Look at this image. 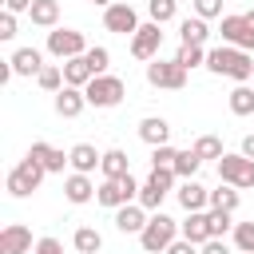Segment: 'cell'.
Returning a JSON list of instances; mask_svg holds the SVG:
<instances>
[{"label":"cell","instance_id":"6da1fadb","mask_svg":"<svg viewBox=\"0 0 254 254\" xmlns=\"http://www.w3.org/2000/svg\"><path fill=\"white\" fill-rule=\"evenodd\" d=\"M206 67L210 71H218V75H230V79H250L254 75V60H250V52H242V48H214V52H206Z\"/></svg>","mask_w":254,"mask_h":254},{"label":"cell","instance_id":"7a4b0ae2","mask_svg":"<svg viewBox=\"0 0 254 254\" xmlns=\"http://www.w3.org/2000/svg\"><path fill=\"white\" fill-rule=\"evenodd\" d=\"M44 171H48V167H44L40 159H32V155H28L20 167H12V175H8V194H16V198H28V194L40 187Z\"/></svg>","mask_w":254,"mask_h":254},{"label":"cell","instance_id":"3957f363","mask_svg":"<svg viewBox=\"0 0 254 254\" xmlns=\"http://www.w3.org/2000/svg\"><path fill=\"white\" fill-rule=\"evenodd\" d=\"M175 218H167V214H155V218H147V226H143V234H139V242H143V250L147 254H163L171 242H175Z\"/></svg>","mask_w":254,"mask_h":254},{"label":"cell","instance_id":"277c9868","mask_svg":"<svg viewBox=\"0 0 254 254\" xmlns=\"http://www.w3.org/2000/svg\"><path fill=\"white\" fill-rule=\"evenodd\" d=\"M123 79L119 75H95L87 87H83V95H87V103L91 107H115L119 99H123Z\"/></svg>","mask_w":254,"mask_h":254},{"label":"cell","instance_id":"5b68a950","mask_svg":"<svg viewBox=\"0 0 254 254\" xmlns=\"http://www.w3.org/2000/svg\"><path fill=\"white\" fill-rule=\"evenodd\" d=\"M95 198L103 202V206H127L131 198H139V187H135V179L131 175H119V179H103V187L95 190Z\"/></svg>","mask_w":254,"mask_h":254},{"label":"cell","instance_id":"8992f818","mask_svg":"<svg viewBox=\"0 0 254 254\" xmlns=\"http://www.w3.org/2000/svg\"><path fill=\"white\" fill-rule=\"evenodd\" d=\"M218 179L230 187H254V159L246 155H222L218 159Z\"/></svg>","mask_w":254,"mask_h":254},{"label":"cell","instance_id":"52a82bcc","mask_svg":"<svg viewBox=\"0 0 254 254\" xmlns=\"http://www.w3.org/2000/svg\"><path fill=\"white\" fill-rule=\"evenodd\" d=\"M147 79H151L155 87L179 91V87L187 83V67H183L179 60H151V64H147Z\"/></svg>","mask_w":254,"mask_h":254},{"label":"cell","instance_id":"ba28073f","mask_svg":"<svg viewBox=\"0 0 254 254\" xmlns=\"http://www.w3.org/2000/svg\"><path fill=\"white\" fill-rule=\"evenodd\" d=\"M159 44H163L159 24H155V20H151V24H139V32L131 36V56H135V60H155Z\"/></svg>","mask_w":254,"mask_h":254},{"label":"cell","instance_id":"9c48e42d","mask_svg":"<svg viewBox=\"0 0 254 254\" xmlns=\"http://www.w3.org/2000/svg\"><path fill=\"white\" fill-rule=\"evenodd\" d=\"M48 52L60 56V60H71V56H83V36L71 32V28H56L48 32Z\"/></svg>","mask_w":254,"mask_h":254},{"label":"cell","instance_id":"30bf717a","mask_svg":"<svg viewBox=\"0 0 254 254\" xmlns=\"http://www.w3.org/2000/svg\"><path fill=\"white\" fill-rule=\"evenodd\" d=\"M222 40L242 48V52H250L254 48V24L246 16H222Z\"/></svg>","mask_w":254,"mask_h":254},{"label":"cell","instance_id":"8fae6325","mask_svg":"<svg viewBox=\"0 0 254 254\" xmlns=\"http://www.w3.org/2000/svg\"><path fill=\"white\" fill-rule=\"evenodd\" d=\"M103 24H107V32H119V36H135L139 32V20H135V8L131 4H107Z\"/></svg>","mask_w":254,"mask_h":254},{"label":"cell","instance_id":"7c38bea8","mask_svg":"<svg viewBox=\"0 0 254 254\" xmlns=\"http://www.w3.org/2000/svg\"><path fill=\"white\" fill-rule=\"evenodd\" d=\"M32 250V230L20 222H8L0 230V254H28Z\"/></svg>","mask_w":254,"mask_h":254},{"label":"cell","instance_id":"4fadbf2b","mask_svg":"<svg viewBox=\"0 0 254 254\" xmlns=\"http://www.w3.org/2000/svg\"><path fill=\"white\" fill-rule=\"evenodd\" d=\"M91 79H95V71H91V64H87V56L64 60V83H67V87H87Z\"/></svg>","mask_w":254,"mask_h":254},{"label":"cell","instance_id":"5bb4252c","mask_svg":"<svg viewBox=\"0 0 254 254\" xmlns=\"http://www.w3.org/2000/svg\"><path fill=\"white\" fill-rule=\"evenodd\" d=\"M83 103H87L83 87H60V91H56V111H60L64 119H75V115L83 111Z\"/></svg>","mask_w":254,"mask_h":254},{"label":"cell","instance_id":"9a60e30c","mask_svg":"<svg viewBox=\"0 0 254 254\" xmlns=\"http://www.w3.org/2000/svg\"><path fill=\"white\" fill-rule=\"evenodd\" d=\"M115 226L123 230V234H143V226H147V214H143V206H119L115 210Z\"/></svg>","mask_w":254,"mask_h":254},{"label":"cell","instance_id":"2e32d148","mask_svg":"<svg viewBox=\"0 0 254 254\" xmlns=\"http://www.w3.org/2000/svg\"><path fill=\"white\" fill-rule=\"evenodd\" d=\"M179 202H183V210H202V206L210 202V190L198 187L194 179H187V183L179 187Z\"/></svg>","mask_w":254,"mask_h":254},{"label":"cell","instance_id":"e0dca14e","mask_svg":"<svg viewBox=\"0 0 254 254\" xmlns=\"http://www.w3.org/2000/svg\"><path fill=\"white\" fill-rule=\"evenodd\" d=\"M183 238H190L194 246H202V242L210 238V222H206V214H202V210H187V222H183Z\"/></svg>","mask_w":254,"mask_h":254},{"label":"cell","instance_id":"ac0fdd59","mask_svg":"<svg viewBox=\"0 0 254 254\" xmlns=\"http://www.w3.org/2000/svg\"><path fill=\"white\" fill-rule=\"evenodd\" d=\"M167 135H171V127H167V119H159V115H151V119H143V123H139V139H143V143H151V147H163V143H167Z\"/></svg>","mask_w":254,"mask_h":254},{"label":"cell","instance_id":"d6986e66","mask_svg":"<svg viewBox=\"0 0 254 254\" xmlns=\"http://www.w3.org/2000/svg\"><path fill=\"white\" fill-rule=\"evenodd\" d=\"M32 159H40L48 171H64V163H71V155H64V151H56V147H48V143H32V151H28Z\"/></svg>","mask_w":254,"mask_h":254},{"label":"cell","instance_id":"ffe728a7","mask_svg":"<svg viewBox=\"0 0 254 254\" xmlns=\"http://www.w3.org/2000/svg\"><path fill=\"white\" fill-rule=\"evenodd\" d=\"M99 163H103V155H99L91 143H75V147H71V167H75V171L87 175V171H95Z\"/></svg>","mask_w":254,"mask_h":254},{"label":"cell","instance_id":"44dd1931","mask_svg":"<svg viewBox=\"0 0 254 254\" xmlns=\"http://www.w3.org/2000/svg\"><path fill=\"white\" fill-rule=\"evenodd\" d=\"M64 194H67V202H87V198L95 194V187H91V179H87L83 171H75V175L64 183Z\"/></svg>","mask_w":254,"mask_h":254},{"label":"cell","instance_id":"7402d4cb","mask_svg":"<svg viewBox=\"0 0 254 254\" xmlns=\"http://www.w3.org/2000/svg\"><path fill=\"white\" fill-rule=\"evenodd\" d=\"M12 67H16V75H40L44 60H40V52H36V48H20V52L12 56Z\"/></svg>","mask_w":254,"mask_h":254},{"label":"cell","instance_id":"603a6c76","mask_svg":"<svg viewBox=\"0 0 254 254\" xmlns=\"http://www.w3.org/2000/svg\"><path fill=\"white\" fill-rule=\"evenodd\" d=\"M32 24H40V28H52L56 20H60V0H32Z\"/></svg>","mask_w":254,"mask_h":254},{"label":"cell","instance_id":"cb8c5ba5","mask_svg":"<svg viewBox=\"0 0 254 254\" xmlns=\"http://www.w3.org/2000/svg\"><path fill=\"white\" fill-rule=\"evenodd\" d=\"M179 36H183V44H198V48H202L210 32H206V20H202V16H194V20L187 16V20L179 24Z\"/></svg>","mask_w":254,"mask_h":254},{"label":"cell","instance_id":"d4e9b609","mask_svg":"<svg viewBox=\"0 0 254 254\" xmlns=\"http://www.w3.org/2000/svg\"><path fill=\"white\" fill-rule=\"evenodd\" d=\"M99 171H103V179L131 175V167H127V155H123V151H107V155H103V163H99Z\"/></svg>","mask_w":254,"mask_h":254},{"label":"cell","instance_id":"484cf974","mask_svg":"<svg viewBox=\"0 0 254 254\" xmlns=\"http://www.w3.org/2000/svg\"><path fill=\"white\" fill-rule=\"evenodd\" d=\"M194 155L198 159H222L226 151H222V139L218 135H198L194 139Z\"/></svg>","mask_w":254,"mask_h":254},{"label":"cell","instance_id":"4316f807","mask_svg":"<svg viewBox=\"0 0 254 254\" xmlns=\"http://www.w3.org/2000/svg\"><path fill=\"white\" fill-rule=\"evenodd\" d=\"M198 163H202V159L194 155V147H190V151H179V155H175V175H179V179H194Z\"/></svg>","mask_w":254,"mask_h":254},{"label":"cell","instance_id":"83f0119b","mask_svg":"<svg viewBox=\"0 0 254 254\" xmlns=\"http://www.w3.org/2000/svg\"><path fill=\"white\" fill-rule=\"evenodd\" d=\"M163 198H167V190H163V187H155L151 179L139 187V206H143V210H159V202H163Z\"/></svg>","mask_w":254,"mask_h":254},{"label":"cell","instance_id":"f1b7e54d","mask_svg":"<svg viewBox=\"0 0 254 254\" xmlns=\"http://www.w3.org/2000/svg\"><path fill=\"white\" fill-rule=\"evenodd\" d=\"M210 206L214 210H234L238 206V187H218V190H210Z\"/></svg>","mask_w":254,"mask_h":254},{"label":"cell","instance_id":"f546056e","mask_svg":"<svg viewBox=\"0 0 254 254\" xmlns=\"http://www.w3.org/2000/svg\"><path fill=\"white\" fill-rule=\"evenodd\" d=\"M99 246H103L99 230H91V226H79V230H75V250H79V254H95Z\"/></svg>","mask_w":254,"mask_h":254},{"label":"cell","instance_id":"4dcf8cb0","mask_svg":"<svg viewBox=\"0 0 254 254\" xmlns=\"http://www.w3.org/2000/svg\"><path fill=\"white\" fill-rule=\"evenodd\" d=\"M230 111L234 115H250L254 111V87H234L230 91Z\"/></svg>","mask_w":254,"mask_h":254},{"label":"cell","instance_id":"1f68e13d","mask_svg":"<svg viewBox=\"0 0 254 254\" xmlns=\"http://www.w3.org/2000/svg\"><path fill=\"white\" fill-rule=\"evenodd\" d=\"M175 60H179V64H183V67H187V71H190V67H198V64H206V52H202V48H198V44H183V48H179V56H175Z\"/></svg>","mask_w":254,"mask_h":254},{"label":"cell","instance_id":"d6a6232c","mask_svg":"<svg viewBox=\"0 0 254 254\" xmlns=\"http://www.w3.org/2000/svg\"><path fill=\"white\" fill-rule=\"evenodd\" d=\"M147 12L155 24H167V20H175V0H147Z\"/></svg>","mask_w":254,"mask_h":254},{"label":"cell","instance_id":"836d02e7","mask_svg":"<svg viewBox=\"0 0 254 254\" xmlns=\"http://www.w3.org/2000/svg\"><path fill=\"white\" fill-rule=\"evenodd\" d=\"M234 242L242 254H254V222H238L234 226Z\"/></svg>","mask_w":254,"mask_h":254},{"label":"cell","instance_id":"e575fe53","mask_svg":"<svg viewBox=\"0 0 254 254\" xmlns=\"http://www.w3.org/2000/svg\"><path fill=\"white\" fill-rule=\"evenodd\" d=\"M40 87L44 91H60V83H64V67H40Z\"/></svg>","mask_w":254,"mask_h":254},{"label":"cell","instance_id":"d590c367","mask_svg":"<svg viewBox=\"0 0 254 254\" xmlns=\"http://www.w3.org/2000/svg\"><path fill=\"white\" fill-rule=\"evenodd\" d=\"M206 222H210V238H218V234H226V230H230V210H214V206H210Z\"/></svg>","mask_w":254,"mask_h":254},{"label":"cell","instance_id":"8d00e7d4","mask_svg":"<svg viewBox=\"0 0 254 254\" xmlns=\"http://www.w3.org/2000/svg\"><path fill=\"white\" fill-rule=\"evenodd\" d=\"M83 56H87V64H91V71H95V75H103V71H107V60H111V56H107V48H87Z\"/></svg>","mask_w":254,"mask_h":254},{"label":"cell","instance_id":"74e56055","mask_svg":"<svg viewBox=\"0 0 254 254\" xmlns=\"http://www.w3.org/2000/svg\"><path fill=\"white\" fill-rule=\"evenodd\" d=\"M175 155H179V151L163 143V147H155V151H151V167H175Z\"/></svg>","mask_w":254,"mask_h":254},{"label":"cell","instance_id":"f35d334b","mask_svg":"<svg viewBox=\"0 0 254 254\" xmlns=\"http://www.w3.org/2000/svg\"><path fill=\"white\" fill-rule=\"evenodd\" d=\"M194 12H198L202 20H210V16L222 12V0H194Z\"/></svg>","mask_w":254,"mask_h":254},{"label":"cell","instance_id":"ab89813d","mask_svg":"<svg viewBox=\"0 0 254 254\" xmlns=\"http://www.w3.org/2000/svg\"><path fill=\"white\" fill-rule=\"evenodd\" d=\"M16 36V12H4L0 16V40H12Z\"/></svg>","mask_w":254,"mask_h":254},{"label":"cell","instance_id":"60d3db41","mask_svg":"<svg viewBox=\"0 0 254 254\" xmlns=\"http://www.w3.org/2000/svg\"><path fill=\"white\" fill-rule=\"evenodd\" d=\"M198 254H230V250H226V242H222V238H206Z\"/></svg>","mask_w":254,"mask_h":254},{"label":"cell","instance_id":"b9f144b4","mask_svg":"<svg viewBox=\"0 0 254 254\" xmlns=\"http://www.w3.org/2000/svg\"><path fill=\"white\" fill-rule=\"evenodd\" d=\"M36 254H64V246H60L56 238H40V242H36Z\"/></svg>","mask_w":254,"mask_h":254},{"label":"cell","instance_id":"7bdbcfd3","mask_svg":"<svg viewBox=\"0 0 254 254\" xmlns=\"http://www.w3.org/2000/svg\"><path fill=\"white\" fill-rule=\"evenodd\" d=\"M163 254H194V242H190V238H183V242H171Z\"/></svg>","mask_w":254,"mask_h":254},{"label":"cell","instance_id":"ee69618b","mask_svg":"<svg viewBox=\"0 0 254 254\" xmlns=\"http://www.w3.org/2000/svg\"><path fill=\"white\" fill-rule=\"evenodd\" d=\"M8 12H32V0H4Z\"/></svg>","mask_w":254,"mask_h":254},{"label":"cell","instance_id":"f6af8a7d","mask_svg":"<svg viewBox=\"0 0 254 254\" xmlns=\"http://www.w3.org/2000/svg\"><path fill=\"white\" fill-rule=\"evenodd\" d=\"M242 155H246V159H254V135H246V139H242Z\"/></svg>","mask_w":254,"mask_h":254},{"label":"cell","instance_id":"bcb514c9","mask_svg":"<svg viewBox=\"0 0 254 254\" xmlns=\"http://www.w3.org/2000/svg\"><path fill=\"white\" fill-rule=\"evenodd\" d=\"M91 4H103V8H107V4H115V0H91Z\"/></svg>","mask_w":254,"mask_h":254},{"label":"cell","instance_id":"7dc6e473","mask_svg":"<svg viewBox=\"0 0 254 254\" xmlns=\"http://www.w3.org/2000/svg\"><path fill=\"white\" fill-rule=\"evenodd\" d=\"M75 254H79V250H75Z\"/></svg>","mask_w":254,"mask_h":254}]
</instances>
